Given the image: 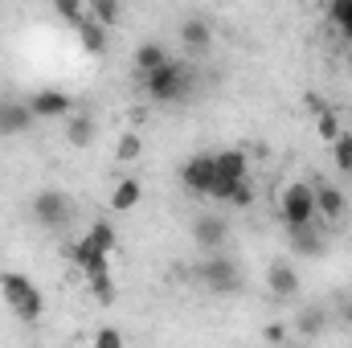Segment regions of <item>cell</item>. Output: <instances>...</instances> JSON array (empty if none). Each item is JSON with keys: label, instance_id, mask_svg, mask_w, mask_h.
I'll list each match as a JSON object with an SVG mask.
<instances>
[{"label": "cell", "instance_id": "obj_4", "mask_svg": "<svg viewBox=\"0 0 352 348\" xmlns=\"http://www.w3.org/2000/svg\"><path fill=\"white\" fill-rule=\"evenodd\" d=\"M29 213H33V221L41 230L62 234V230L74 226V197L66 188H37L33 201H29Z\"/></svg>", "mask_w": 352, "mask_h": 348}, {"label": "cell", "instance_id": "obj_10", "mask_svg": "<svg viewBox=\"0 0 352 348\" xmlns=\"http://www.w3.org/2000/svg\"><path fill=\"white\" fill-rule=\"evenodd\" d=\"M25 102H29V111H33L37 119H70V115H74V98H70L66 90H58V87L33 90Z\"/></svg>", "mask_w": 352, "mask_h": 348}, {"label": "cell", "instance_id": "obj_18", "mask_svg": "<svg viewBox=\"0 0 352 348\" xmlns=\"http://www.w3.org/2000/svg\"><path fill=\"white\" fill-rule=\"evenodd\" d=\"M94 140H98L94 115H90V111H74V115L66 119V144H70V148H90Z\"/></svg>", "mask_w": 352, "mask_h": 348}, {"label": "cell", "instance_id": "obj_27", "mask_svg": "<svg viewBox=\"0 0 352 348\" xmlns=\"http://www.w3.org/2000/svg\"><path fill=\"white\" fill-rule=\"evenodd\" d=\"M54 12H58L70 29H78V25L87 21V4H78V0H54Z\"/></svg>", "mask_w": 352, "mask_h": 348}, {"label": "cell", "instance_id": "obj_8", "mask_svg": "<svg viewBox=\"0 0 352 348\" xmlns=\"http://www.w3.org/2000/svg\"><path fill=\"white\" fill-rule=\"evenodd\" d=\"M192 242H197L201 254H221V246L230 242L226 217H217V213H197V217H192Z\"/></svg>", "mask_w": 352, "mask_h": 348}, {"label": "cell", "instance_id": "obj_24", "mask_svg": "<svg viewBox=\"0 0 352 348\" xmlns=\"http://www.w3.org/2000/svg\"><path fill=\"white\" fill-rule=\"evenodd\" d=\"M87 287H90V295H94V303H102V307H111V303H115V295H119V287H115V274H111V270L87 279Z\"/></svg>", "mask_w": 352, "mask_h": 348}, {"label": "cell", "instance_id": "obj_5", "mask_svg": "<svg viewBox=\"0 0 352 348\" xmlns=\"http://www.w3.org/2000/svg\"><path fill=\"white\" fill-rule=\"evenodd\" d=\"M278 221H283L287 230H303V226H316V221H320V213H316V193H311L307 180L283 184V193H278Z\"/></svg>", "mask_w": 352, "mask_h": 348}, {"label": "cell", "instance_id": "obj_7", "mask_svg": "<svg viewBox=\"0 0 352 348\" xmlns=\"http://www.w3.org/2000/svg\"><path fill=\"white\" fill-rule=\"evenodd\" d=\"M180 184H184L192 197H213V184H217V160H213V152L188 156L184 168H180Z\"/></svg>", "mask_w": 352, "mask_h": 348}, {"label": "cell", "instance_id": "obj_9", "mask_svg": "<svg viewBox=\"0 0 352 348\" xmlns=\"http://www.w3.org/2000/svg\"><path fill=\"white\" fill-rule=\"evenodd\" d=\"M328 226L324 221H316V226H303V230H287V242H291V254L295 259H307V262H316V259H324L328 254Z\"/></svg>", "mask_w": 352, "mask_h": 348}, {"label": "cell", "instance_id": "obj_6", "mask_svg": "<svg viewBox=\"0 0 352 348\" xmlns=\"http://www.w3.org/2000/svg\"><path fill=\"white\" fill-rule=\"evenodd\" d=\"M192 274L209 287V295H234L242 287V270L234 266V259H226V254H205V259L197 262Z\"/></svg>", "mask_w": 352, "mask_h": 348}, {"label": "cell", "instance_id": "obj_13", "mask_svg": "<svg viewBox=\"0 0 352 348\" xmlns=\"http://www.w3.org/2000/svg\"><path fill=\"white\" fill-rule=\"evenodd\" d=\"M37 115L29 111L25 98H4L0 94V135H29Z\"/></svg>", "mask_w": 352, "mask_h": 348}, {"label": "cell", "instance_id": "obj_17", "mask_svg": "<svg viewBox=\"0 0 352 348\" xmlns=\"http://www.w3.org/2000/svg\"><path fill=\"white\" fill-rule=\"evenodd\" d=\"M140 201H144V180L140 176L115 180V188H111V213H131Z\"/></svg>", "mask_w": 352, "mask_h": 348}, {"label": "cell", "instance_id": "obj_31", "mask_svg": "<svg viewBox=\"0 0 352 348\" xmlns=\"http://www.w3.org/2000/svg\"><path fill=\"white\" fill-rule=\"evenodd\" d=\"M336 316H340V324H344V328H352V295H344V299H340Z\"/></svg>", "mask_w": 352, "mask_h": 348}, {"label": "cell", "instance_id": "obj_26", "mask_svg": "<svg viewBox=\"0 0 352 348\" xmlns=\"http://www.w3.org/2000/svg\"><path fill=\"white\" fill-rule=\"evenodd\" d=\"M340 131H344V127H340V115H336L332 107L316 115V135H320L324 144H336V140H340Z\"/></svg>", "mask_w": 352, "mask_h": 348}, {"label": "cell", "instance_id": "obj_15", "mask_svg": "<svg viewBox=\"0 0 352 348\" xmlns=\"http://www.w3.org/2000/svg\"><path fill=\"white\" fill-rule=\"evenodd\" d=\"M209 201H221V205H234V209H250L258 201V193H254V180H234V184L217 180Z\"/></svg>", "mask_w": 352, "mask_h": 348}, {"label": "cell", "instance_id": "obj_14", "mask_svg": "<svg viewBox=\"0 0 352 348\" xmlns=\"http://www.w3.org/2000/svg\"><path fill=\"white\" fill-rule=\"evenodd\" d=\"M176 33H180V45H184L192 58H201V54L213 50V25H209L205 17H184Z\"/></svg>", "mask_w": 352, "mask_h": 348}, {"label": "cell", "instance_id": "obj_25", "mask_svg": "<svg viewBox=\"0 0 352 348\" xmlns=\"http://www.w3.org/2000/svg\"><path fill=\"white\" fill-rule=\"evenodd\" d=\"M328 21L340 29V37L352 45V0H332L328 4Z\"/></svg>", "mask_w": 352, "mask_h": 348}, {"label": "cell", "instance_id": "obj_3", "mask_svg": "<svg viewBox=\"0 0 352 348\" xmlns=\"http://www.w3.org/2000/svg\"><path fill=\"white\" fill-rule=\"evenodd\" d=\"M0 295H4L8 312H12L21 324H37V320L45 316V295H41V287H37L29 274H21V270H0Z\"/></svg>", "mask_w": 352, "mask_h": 348}, {"label": "cell", "instance_id": "obj_19", "mask_svg": "<svg viewBox=\"0 0 352 348\" xmlns=\"http://www.w3.org/2000/svg\"><path fill=\"white\" fill-rule=\"evenodd\" d=\"M74 33H78V45H82V54H90V58H102V54L111 50V33H107L102 25H94V21H90V12H87V21H82Z\"/></svg>", "mask_w": 352, "mask_h": 348}, {"label": "cell", "instance_id": "obj_28", "mask_svg": "<svg viewBox=\"0 0 352 348\" xmlns=\"http://www.w3.org/2000/svg\"><path fill=\"white\" fill-rule=\"evenodd\" d=\"M332 160L340 173H352V131H340V140L332 144Z\"/></svg>", "mask_w": 352, "mask_h": 348}, {"label": "cell", "instance_id": "obj_22", "mask_svg": "<svg viewBox=\"0 0 352 348\" xmlns=\"http://www.w3.org/2000/svg\"><path fill=\"white\" fill-rule=\"evenodd\" d=\"M87 12H90V21H94V25H102L107 33L123 21V4H119V0H90Z\"/></svg>", "mask_w": 352, "mask_h": 348}, {"label": "cell", "instance_id": "obj_29", "mask_svg": "<svg viewBox=\"0 0 352 348\" xmlns=\"http://www.w3.org/2000/svg\"><path fill=\"white\" fill-rule=\"evenodd\" d=\"M90 348H127V340H123V332H119V328H111V324H107V328H98V332H94Z\"/></svg>", "mask_w": 352, "mask_h": 348}, {"label": "cell", "instance_id": "obj_12", "mask_svg": "<svg viewBox=\"0 0 352 348\" xmlns=\"http://www.w3.org/2000/svg\"><path fill=\"white\" fill-rule=\"evenodd\" d=\"M266 291H270L278 303L299 299V270H295L287 259H274L270 266H266Z\"/></svg>", "mask_w": 352, "mask_h": 348}, {"label": "cell", "instance_id": "obj_11", "mask_svg": "<svg viewBox=\"0 0 352 348\" xmlns=\"http://www.w3.org/2000/svg\"><path fill=\"white\" fill-rule=\"evenodd\" d=\"M311 193H316V213H320V221H324L328 230H336V226L344 221V213H349L344 193H340L336 184H328V180H316Z\"/></svg>", "mask_w": 352, "mask_h": 348}, {"label": "cell", "instance_id": "obj_30", "mask_svg": "<svg viewBox=\"0 0 352 348\" xmlns=\"http://www.w3.org/2000/svg\"><path fill=\"white\" fill-rule=\"evenodd\" d=\"M287 336H291V324H278V320H270V324L263 328V340H266V345H274V348L287 345Z\"/></svg>", "mask_w": 352, "mask_h": 348}, {"label": "cell", "instance_id": "obj_21", "mask_svg": "<svg viewBox=\"0 0 352 348\" xmlns=\"http://www.w3.org/2000/svg\"><path fill=\"white\" fill-rule=\"evenodd\" d=\"M328 324H332V316H328L320 303H311V307H299V316H295V332H299V336H307V340L324 336V332H328Z\"/></svg>", "mask_w": 352, "mask_h": 348}, {"label": "cell", "instance_id": "obj_23", "mask_svg": "<svg viewBox=\"0 0 352 348\" xmlns=\"http://www.w3.org/2000/svg\"><path fill=\"white\" fill-rule=\"evenodd\" d=\"M140 156H144V135L140 131H123L119 144H115V160L119 164H135Z\"/></svg>", "mask_w": 352, "mask_h": 348}, {"label": "cell", "instance_id": "obj_1", "mask_svg": "<svg viewBox=\"0 0 352 348\" xmlns=\"http://www.w3.org/2000/svg\"><path fill=\"white\" fill-rule=\"evenodd\" d=\"M115 226L107 217L90 221V230H82L74 242H70V262L82 270V279H94V274H107L111 270V254H115Z\"/></svg>", "mask_w": 352, "mask_h": 348}, {"label": "cell", "instance_id": "obj_20", "mask_svg": "<svg viewBox=\"0 0 352 348\" xmlns=\"http://www.w3.org/2000/svg\"><path fill=\"white\" fill-rule=\"evenodd\" d=\"M168 58H173V54H168L160 41H144V45H135V58H131V62H135V78H144V74H156V70H160Z\"/></svg>", "mask_w": 352, "mask_h": 348}, {"label": "cell", "instance_id": "obj_16", "mask_svg": "<svg viewBox=\"0 0 352 348\" xmlns=\"http://www.w3.org/2000/svg\"><path fill=\"white\" fill-rule=\"evenodd\" d=\"M217 160V180L234 184V180H250V156L242 148H226V152H213Z\"/></svg>", "mask_w": 352, "mask_h": 348}, {"label": "cell", "instance_id": "obj_2", "mask_svg": "<svg viewBox=\"0 0 352 348\" xmlns=\"http://www.w3.org/2000/svg\"><path fill=\"white\" fill-rule=\"evenodd\" d=\"M140 87H144V94H148L156 107H173V102H184V98L192 94V87H197V70H192V62L168 58L156 74H144Z\"/></svg>", "mask_w": 352, "mask_h": 348}]
</instances>
